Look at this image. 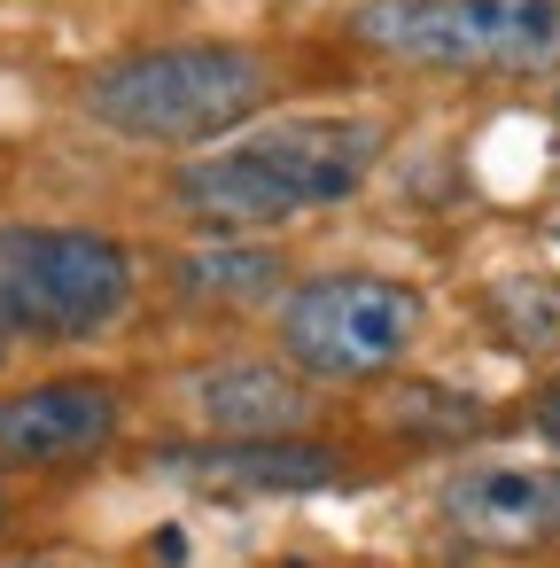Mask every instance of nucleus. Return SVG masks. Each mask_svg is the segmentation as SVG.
<instances>
[{
	"label": "nucleus",
	"instance_id": "10",
	"mask_svg": "<svg viewBox=\"0 0 560 568\" xmlns=\"http://www.w3.org/2000/svg\"><path fill=\"white\" fill-rule=\"evenodd\" d=\"M281 281H288V265L273 257V250H257L250 234H226V242H203V250H187V257H172V288H180V304H265V296H281Z\"/></svg>",
	"mask_w": 560,
	"mask_h": 568
},
{
	"label": "nucleus",
	"instance_id": "16",
	"mask_svg": "<svg viewBox=\"0 0 560 568\" xmlns=\"http://www.w3.org/2000/svg\"><path fill=\"white\" fill-rule=\"evenodd\" d=\"M0 351H9V343H0Z\"/></svg>",
	"mask_w": 560,
	"mask_h": 568
},
{
	"label": "nucleus",
	"instance_id": "12",
	"mask_svg": "<svg viewBox=\"0 0 560 568\" xmlns=\"http://www.w3.org/2000/svg\"><path fill=\"white\" fill-rule=\"evenodd\" d=\"M490 312H498V327H506L513 351H552L560 343V288L552 281H506L490 296Z\"/></svg>",
	"mask_w": 560,
	"mask_h": 568
},
{
	"label": "nucleus",
	"instance_id": "4",
	"mask_svg": "<svg viewBox=\"0 0 560 568\" xmlns=\"http://www.w3.org/2000/svg\"><path fill=\"white\" fill-rule=\"evenodd\" d=\"M350 40L428 71H544L560 63V0H358Z\"/></svg>",
	"mask_w": 560,
	"mask_h": 568
},
{
	"label": "nucleus",
	"instance_id": "8",
	"mask_svg": "<svg viewBox=\"0 0 560 568\" xmlns=\"http://www.w3.org/2000/svg\"><path fill=\"white\" fill-rule=\"evenodd\" d=\"M156 467L180 483H211V490H327L343 475V452L288 444V436H211V444L156 452Z\"/></svg>",
	"mask_w": 560,
	"mask_h": 568
},
{
	"label": "nucleus",
	"instance_id": "13",
	"mask_svg": "<svg viewBox=\"0 0 560 568\" xmlns=\"http://www.w3.org/2000/svg\"><path fill=\"white\" fill-rule=\"evenodd\" d=\"M537 428H544V444L560 452V382H552V389L537 397Z\"/></svg>",
	"mask_w": 560,
	"mask_h": 568
},
{
	"label": "nucleus",
	"instance_id": "15",
	"mask_svg": "<svg viewBox=\"0 0 560 568\" xmlns=\"http://www.w3.org/2000/svg\"><path fill=\"white\" fill-rule=\"evenodd\" d=\"M0 514H9V506H0Z\"/></svg>",
	"mask_w": 560,
	"mask_h": 568
},
{
	"label": "nucleus",
	"instance_id": "1",
	"mask_svg": "<svg viewBox=\"0 0 560 568\" xmlns=\"http://www.w3.org/2000/svg\"><path fill=\"white\" fill-rule=\"evenodd\" d=\"M381 164V125L366 118H273L172 172V203L211 234L288 226L304 211L350 203Z\"/></svg>",
	"mask_w": 560,
	"mask_h": 568
},
{
	"label": "nucleus",
	"instance_id": "7",
	"mask_svg": "<svg viewBox=\"0 0 560 568\" xmlns=\"http://www.w3.org/2000/svg\"><path fill=\"white\" fill-rule=\"evenodd\" d=\"M118 436V389L102 374H55L0 397V467L9 475H55L86 467Z\"/></svg>",
	"mask_w": 560,
	"mask_h": 568
},
{
	"label": "nucleus",
	"instance_id": "3",
	"mask_svg": "<svg viewBox=\"0 0 560 568\" xmlns=\"http://www.w3.org/2000/svg\"><path fill=\"white\" fill-rule=\"evenodd\" d=\"M133 304V257L94 226H0V343H86Z\"/></svg>",
	"mask_w": 560,
	"mask_h": 568
},
{
	"label": "nucleus",
	"instance_id": "9",
	"mask_svg": "<svg viewBox=\"0 0 560 568\" xmlns=\"http://www.w3.org/2000/svg\"><path fill=\"white\" fill-rule=\"evenodd\" d=\"M187 397L203 405V420L218 436H288L312 413V389L281 366H203L187 382Z\"/></svg>",
	"mask_w": 560,
	"mask_h": 568
},
{
	"label": "nucleus",
	"instance_id": "5",
	"mask_svg": "<svg viewBox=\"0 0 560 568\" xmlns=\"http://www.w3.org/2000/svg\"><path fill=\"white\" fill-rule=\"evenodd\" d=\"M420 343V296L381 273H319L281 304V351L319 382H374Z\"/></svg>",
	"mask_w": 560,
	"mask_h": 568
},
{
	"label": "nucleus",
	"instance_id": "11",
	"mask_svg": "<svg viewBox=\"0 0 560 568\" xmlns=\"http://www.w3.org/2000/svg\"><path fill=\"white\" fill-rule=\"evenodd\" d=\"M389 420L413 436V444H467V436H482V405L475 397H459V389H397V405H389Z\"/></svg>",
	"mask_w": 560,
	"mask_h": 568
},
{
	"label": "nucleus",
	"instance_id": "14",
	"mask_svg": "<svg viewBox=\"0 0 560 568\" xmlns=\"http://www.w3.org/2000/svg\"><path fill=\"white\" fill-rule=\"evenodd\" d=\"M0 568H48V560H0Z\"/></svg>",
	"mask_w": 560,
	"mask_h": 568
},
{
	"label": "nucleus",
	"instance_id": "6",
	"mask_svg": "<svg viewBox=\"0 0 560 568\" xmlns=\"http://www.w3.org/2000/svg\"><path fill=\"white\" fill-rule=\"evenodd\" d=\"M436 521L475 552H537L560 545V467L529 459H467L436 490Z\"/></svg>",
	"mask_w": 560,
	"mask_h": 568
},
{
	"label": "nucleus",
	"instance_id": "2",
	"mask_svg": "<svg viewBox=\"0 0 560 568\" xmlns=\"http://www.w3.org/2000/svg\"><path fill=\"white\" fill-rule=\"evenodd\" d=\"M273 94L265 55L203 40V48H141L118 55L86 79V118L110 125L118 141H164V149H195L234 133L242 118H257V102Z\"/></svg>",
	"mask_w": 560,
	"mask_h": 568
}]
</instances>
